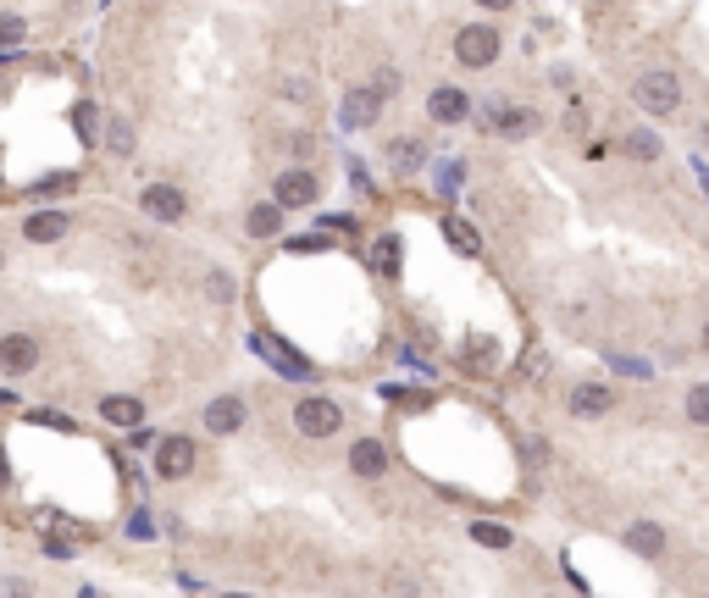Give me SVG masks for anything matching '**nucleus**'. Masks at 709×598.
Here are the masks:
<instances>
[{"label": "nucleus", "instance_id": "1", "mask_svg": "<svg viewBox=\"0 0 709 598\" xmlns=\"http://www.w3.org/2000/svg\"><path fill=\"white\" fill-rule=\"evenodd\" d=\"M632 100L649 117H676L682 111V84H676V72H643L632 84Z\"/></svg>", "mask_w": 709, "mask_h": 598}, {"label": "nucleus", "instance_id": "2", "mask_svg": "<svg viewBox=\"0 0 709 598\" xmlns=\"http://www.w3.org/2000/svg\"><path fill=\"white\" fill-rule=\"evenodd\" d=\"M455 61H460V67H471V72L493 67V61H499V34H493L488 23H466L455 34Z\"/></svg>", "mask_w": 709, "mask_h": 598}, {"label": "nucleus", "instance_id": "3", "mask_svg": "<svg viewBox=\"0 0 709 598\" xmlns=\"http://www.w3.org/2000/svg\"><path fill=\"white\" fill-rule=\"evenodd\" d=\"M482 128L499 133V139H527V133L538 128V117H532L527 106H516V100H488V106H482Z\"/></svg>", "mask_w": 709, "mask_h": 598}, {"label": "nucleus", "instance_id": "4", "mask_svg": "<svg viewBox=\"0 0 709 598\" xmlns=\"http://www.w3.org/2000/svg\"><path fill=\"white\" fill-rule=\"evenodd\" d=\"M338 427H344V410L333 399H300L294 405V432L300 438H333Z\"/></svg>", "mask_w": 709, "mask_h": 598}, {"label": "nucleus", "instance_id": "5", "mask_svg": "<svg viewBox=\"0 0 709 598\" xmlns=\"http://www.w3.org/2000/svg\"><path fill=\"white\" fill-rule=\"evenodd\" d=\"M250 349H255L261 360H272V366L283 371V377H294V383H311V377H316V366H311V360H305V355H294L289 344H277L272 333H255V338H250Z\"/></svg>", "mask_w": 709, "mask_h": 598}, {"label": "nucleus", "instance_id": "6", "mask_svg": "<svg viewBox=\"0 0 709 598\" xmlns=\"http://www.w3.org/2000/svg\"><path fill=\"white\" fill-rule=\"evenodd\" d=\"M139 205H145V216H156V222H183V216H189V194H183L178 183H150V189L139 194Z\"/></svg>", "mask_w": 709, "mask_h": 598}, {"label": "nucleus", "instance_id": "7", "mask_svg": "<svg viewBox=\"0 0 709 598\" xmlns=\"http://www.w3.org/2000/svg\"><path fill=\"white\" fill-rule=\"evenodd\" d=\"M34 366H39V344L28 333H6V338H0V371H6V377H28Z\"/></svg>", "mask_w": 709, "mask_h": 598}, {"label": "nucleus", "instance_id": "8", "mask_svg": "<svg viewBox=\"0 0 709 598\" xmlns=\"http://www.w3.org/2000/svg\"><path fill=\"white\" fill-rule=\"evenodd\" d=\"M244 399H233V394H222V399H211L205 405V432H217V438H233V432L244 427Z\"/></svg>", "mask_w": 709, "mask_h": 598}, {"label": "nucleus", "instance_id": "9", "mask_svg": "<svg viewBox=\"0 0 709 598\" xmlns=\"http://www.w3.org/2000/svg\"><path fill=\"white\" fill-rule=\"evenodd\" d=\"M189 466H194V438H161L156 443V471L161 477H189Z\"/></svg>", "mask_w": 709, "mask_h": 598}, {"label": "nucleus", "instance_id": "10", "mask_svg": "<svg viewBox=\"0 0 709 598\" xmlns=\"http://www.w3.org/2000/svg\"><path fill=\"white\" fill-rule=\"evenodd\" d=\"M277 205H283V211H300V205H311L316 200V178L305 167H294V172H283V178H277Z\"/></svg>", "mask_w": 709, "mask_h": 598}, {"label": "nucleus", "instance_id": "11", "mask_svg": "<svg viewBox=\"0 0 709 598\" xmlns=\"http://www.w3.org/2000/svg\"><path fill=\"white\" fill-rule=\"evenodd\" d=\"M610 405H615V394L604 383H577V388H571V416H577V421H599Z\"/></svg>", "mask_w": 709, "mask_h": 598}, {"label": "nucleus", "instance_id": "12", "mask_svg": "<svg viewBox=\"0 0 709 598\" xmlns=\"http://www.w3.org/2000/svg\"><path fill=\"white\" fill-rule=\"evenodd\" d=\"M427 111H433V122H438V128H460V122L471 117V100L460 95V89H433Z\"/></svg>", "mask_w": 709, "mask_h": 598}, {"label": "nucleus", "instance_id": "13", "mask_svg": "<svg viewBox=\"0 0 709 598\" xmlns=\"http://www.w3.org/2000/svg\"><path fill=\"white\" fill-rule=\"evenodd\" d=\"M23 239L28 244H56V239H67V211H34L23 222Z\"/></svg>", "mask_w": 709, "mask_h": 598}, {"label": "nucleus", "instance_id": "14", "mask_svg": "<svg viewBox=\"0 0 709 598\" xmlns=\"http://www.w3.org/2000/svg\"><path fill=\"white\" fill-rule=\"evenodd\" d=\"M349 471H355V477H383V471H388V449L377 438H361L355 449H349Z\"/></svg>", "mask_w": 709, "mask_h": 598}, {"label": "nucleus", "instance_id": "15", "mask_svg": "<svg viewBox=\"0 0 709 598\" xmlns=\"http://www.w3.org/2000/svg\"><path fill=\"white\" fill-rule=\"evenodd\" d=\"M626 549L643 554V560H660V554H665V532H660V521H632V527H626Z\"/></svg>", "mask_w": 709, "mask_h": 598}, {"label": "nucleus", "instance_id": "16", "mask_svg": "<svg viewBox=\"0 0 709 598\" xmlns=\"http://www.w3.org/2000/svg\"><path fill=\"white\" fill-rule=\"evenodd\" d=\"M377 111H383V100H377L372 89H349V95H344V122H349V128H372Z\"/></svg>", "mask_w": 709, "mask_h": 598}, {"label": "nucleus", "instance_id": "17", "mask_svg": "<svg viewBox=\"0 0 709 598\" xmlns=\"http://www.w3.org/2000/svg\"><path fill=\"white\" fill-rule=\"evenodd\" d=\"M100 416L111 421V427H139V416H145V405L133 394H106L100 399Z\"/></svg>", "mask_w": 709, "mask_h": 598}, {"label": "nucleus", "instance_id": "18", "mask_svg": "<svg viewBox=\"0 0 709 598\" xmlns=\"http://www.w3.org/2000/svg\"><path fill=\"white\" fill-rule=\"evenodd\" d=\"M106 150L117 161H133V150H139V133H133L128 117H106Z\"/></svg>", "mask_w": 709, "mask_h": 598}, {"label": "nucleus", "instance_id": "19", "mask_svg": "<svg viewBox=\"0 0 709 598\" xmlns=\"http://www.w3.org/2000/svg\"><path fill=\"white\" fill-rule=\"evenodd\" d=\"M621 150H626L632 161H660L665 144H660V133H654V128H632V133L621 139Z\"/></svg>", "mask_w": 709, "mask_h": 598}, {"label": "nucleus", "instance_id": "20", "mask_svg": "<svg viewBox=\"0 0 709 598\" xmlns=\"http://www.w3.org/2000/svg\"><path fill=\"white\" fill-rule=\"evenodd\" d=\"M250 233H255V239H277V233H283V205H255V211H250Z\"/></svg>", "mask_w": 709, "mask_h": 598}, {"label": "nucleus", "instance_id": "21", "mask_svg": "<svg viewBox=\"0 0 709 598\" xmlns=\"http://www.w3.org/2000/svg\"><path fill=\"white\" fill-rule=\"evenodd\" d=\"M372 266L383 277H399V239L394 233H377V244H372Z\"/></svg>", "mask_w": 709, "mask_h": 598}, {"label": "nucleus", "instance_id": "22", "mask_svg": "<svg viewBox=\"0 0 709 598\" xmlns=\"http://www.w3.org/2000/svg\"><path fill=\"white\" fill-rule=\"evenodd\" d=\"M394 172H416L421 161H427V144H416V139H394Z\"/></svg>", "mask_w": 709, "mask_h": 598}, {"label": "nucleus", "instance_id": "23", "mask_svg": "<svg viewBox=\"0 0 709 598\" xmlns=\"http://www.w3.org/2000/svg\"><path fill=\"white\" fill-rule=\"evenodd\" d=\"M682 410H687V421H693V427H709V383H693V388H687Z\"/></svg>", "mask_w": 709, "mask_h": 598}, {"label": "nucleus", "instance_id": "24", "mask_svg": "<svg viewBox=\"0 0 709 598\" xmlns=\"http://www.w3.org/2000/svg\"><path fill=\"white\" fill-rule=\"evenodd\" d=\"M444 233H449V244H455V250H466V255H477V250H482L477 228H471V222H460V216H449Z\"/></svg>", "mask_w": 709, "mask_h": 598}, {"label": "nucleus", "instance_id": "25", "mask_svg": "<svg viewBox=\"0 0 709 598\" xmlns=\"http://www.w3.org/2000/svg\"><path fill=\"white\" fill-rule=\"evenodd\" d=\"M471 538L482 543V549H510V527H493V521H471Z\"/></svg>", "mask_w": 709, "mask_h": 598}, {"label": "nucleus", "instance_id": "26", "mask_svg": "<svg viewBox=\"0 0 709 598\" xmlns=\"http://www.w3.org/2000/svg\"><path fill=\"white\" fill-rule=\"evenodd\" d=\"M23 34H28V23L17 12H0V50H12V45H23Z\"/></svg>", "mask_w": 709, "mask_h": 598}, {"label": "nucleus", "instance_id": "27", "mask_svg": "<svg viewBox=\"0 0 709 598\" xmlns=\"http://www.w3.org/2000/svg\"><path fill=\"white\" fill-rule=\"evenodd\" d=\"M366 89H372L377 100H394V95H399V72H394V67H377V72H372V84H366Z\"/></svg>", "mask_w": 709, "mask_h": 598}, {"label": "nucleus", "instance_id": "28", "mask_svg": "<svg viewBox=\"0 0 709 598\" xmlns=\"http://www.w3.org/2000/svg\"><path fill=\"white\" fill-rule=\"evenodd\" d=\"M205 294L217 299V305H228V299H233V277L228 272H205Z\"/></svg>", "mask_w": 709, "mask_h": 598}, {"label": "nucleus", "instance_id": "29", "mask_svg": "<svg viewBox=\"0 0 709 598\" xmlns=\"http://www.w3.org/2000/svg\"><path fill=\"white\" fill-rule=\"evenodd\" d=\"M610 366L621 371V377H654L649 360H632V355H610Z\"/></svg>", "mask_w": 709, "mask_h": 598}, {"label": "nucleus", "instance_id": "30", "mask_svg": "<svg viewBox=\"0 0 709 598\" xmlns=\"http://www.w3.org/2000/svg\"><path fill=\"white\" fill-rule=\"evenodd\" d=\"M460 360H471V366H493V344H488V338H471V344L460 349Z\"/></svg>", "mask_w": 709, "mask_h": 598}, {"label": "nucleus", "instance_id": "31", "mask_svg": "<svg viewBox=\"0 0 709 598\" xmlns=\"http://www.w3.org/2000/svg\"><path fill=\"white\" fill-rule=\"evenodd\" d=\"M0 598H34V587L23 576H0Z\"/></svg>", "mask_w": 709, "mask_h": 598}, {"label": "nucleus", "instance_id": "32", "mask_svg": "<svg viewBox=\"0 0 709 598\" xmlns=\"http://www.w3.org/2000/svg\"><path fill=\"white\" fill-rule=\"evenodd\" d=\"M311 95V84H305V78H283V100H305Z\"/></svg>", "mask_w": 709, "mask_h": 598}, {"label": "nucleus", "instance_id": "33", "mask_svg": "<svg viewBox=\"0 0 709 598\" xmlns=\"http://www.w3.org/2000/svg\"><path fill=\"white\" fill-rule=\"evenodd\" d=\"M289 150H294V156H311L316 139H311V133H289Z\"/></svg>", "mask_w": 709, "mask_h": 598}, {"label": "nucleus", "instance_id": "34", "mask_svg": "<svg viewBox=\"0 0 709 598\" xmlns=\"http://www.w3.org/2000/svg\"><path fill=\"white\" fill-rule=\"evenodd\" d=\"M482 12H510V0H477Z\"/></svg>", "mask_w": 709, "mask_h": 598}, {"label": "nucleus", "instance_id": "35", "mask_svg": "<svg viewBox=\"0 0 709 598\" xmlns=\"http://www.w3.org/2000/svg\"><path fill=\"white\" fill-rule=\"evenodd\" d=\"M222 598H250V593H222Z\"/></svg>", "mask_w": 709, "mask_h": 598}, {"label": "nucleus", "instance_id": "36", "mask_svg": "<svg viewBox=\"0 0 709 598\" xmlns=\"http://www.w3.org/2000/svg\"><path fill=\"white\" fill-rule=\"evenodd\" d=\"M704 344H709V333H704Z\"/></svg>", "mask_w": 709, "mask_h": 598}]
</instances>
